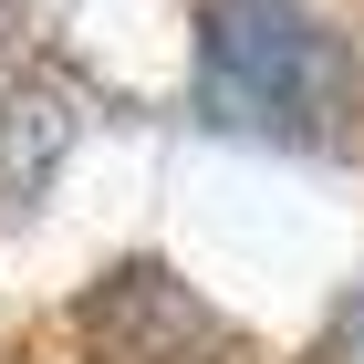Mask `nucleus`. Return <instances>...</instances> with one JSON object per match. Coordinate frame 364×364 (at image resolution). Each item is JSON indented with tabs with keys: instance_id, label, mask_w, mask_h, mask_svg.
<instances>
[{
	"instance_id": "nucleus-2",
	"label": "nucleus",
	"mask_w": 364,
	"mask_h": 364,
	"mask_svg": "<svg viewBox=\"0 0 364 364\" xmlns=\"http://www.w3.org/2000/svg\"><path fill=\"white\" fill-rule=\"evenodd\" d=\"M73 146V114H63V94L21 84L0 94V198H31L42 177H53V156Z\"/></svg>"
},
{
	"instance_id": "nucleus-4",
	"label": "nucleus",
	"mask_w": 364,
	"mask_h": 364,
	"mask_svg": "<svg viewBox=\"0 0 364 364\" xmlns=\"http://www.w3.org/2000/svg\"><path fill=\"white\" fill-rule=\"evenodd\" d=\"M0 31H11V11H0Z\"/></svg>"
},
{
	"instance_id": "nucleus-3",
	"label": "nucleus",
	"mask_w": 364,
	"mask_h": 364,
	"mask_svg": "<svg viewBox=\"0 0 364 364\" xmlns=\"http://www.w3.org/2000/svg\"><path fill=\"white\" fill-rule=\"evenodd\" d=\"M333 364H364V291L343 302V323H333Z\"/></svg>"
},
{
	"instance_id": "nucleus-1",
	"label": "nucleus",
	"mask_w": 364,
	"mask_h": 364,
	"mask_svg": "<svg viewBox=\"0 0 364 364\" xmlns=\"http://www.w3.org/2000/svg\"><path fill=\"white\" fill-rule=\"evenodd\" d=\"M198 114L260 146H333L354 114V53L302 0H208L198 11Z\"/></svg>"
}]
</instances>
